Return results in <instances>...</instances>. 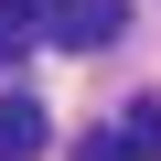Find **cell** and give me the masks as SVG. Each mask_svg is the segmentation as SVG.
Masks as SVG:
<instances>
[{
    "label": "cell",
    "mask_w": 161,
    "mask_h": 161,
    "mask_svg": "<svg viewBox=\"0 0 161 161\" xmlns=\"http://www.w3.org/2000/svg\"><path fill=\"white\" fill-rule=\"evenodd\" d=\"M118 140H129V150H140V161H161V97H140V108H129V118H118Z\"/></svg>",
    "instance_id": "277c9868"
},
{
    "label": "cell",
    "mask_w": 161,
    "mask_h": 161,
    "mask_svg": "<svg viewBox=\"0 0 161 161\" xmlns=\"http://www.w3.org/2000/svg\"><path fill=\"white\" fill-rule=\"evenodd\" d=\"M75 161H140V150H129L118 129H86V150H75Z\"/></svg>",
    "instance_id": "5b68a950"
},
{
    "label": "cell",
    "mask_w": 161,
    "mask_h": 161,
    "mask_svg": "<svg viewBox=\"0 0 161 161\" xmlns=\"http://www.w3.org/2000/svg\"><path fill=\"white\" fill-rule=\"evenodd\" d=\"M43 11H64V0H0V64H11L22 43H43V32H54Z\"/></svg>",
    "instance_id": "7a4b0ae2"
},
{
    "label": "cell",
    "mask_w": 161,
    "mask_h": 161,
    "mask_svg": "<svg viewBox=\"0 0 161 161\" xmlns=\"http://www.w3.org/2000/svg\"><path fill=\"white\" fill-rule=\"evenodd\" d=\"M43 150V108L32 97H0V161H32Z\"/></svg>",
    "instance_id": "3957f363"
},
{
    "label": "cell",
    "mask_w": 161,
    "mask_h": 161,
    "mask_svg": "<svg viewBox=\"0 0 161 161\" xmlns=\"http://www.w3.org/2000/svg\"><path fill=\"white\" fill-rule=\"evenodd\" d=\"M118 22H129V0H64L54 11V43L64 54H97V43H118Z\"/></svg>",
    "instance_id": "6da1fadb"
}]
</instances>
